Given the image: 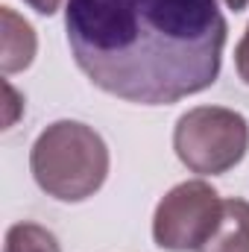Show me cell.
Here are the masks:
<instances>
[{"instance_id": "1", "label": "cell", "mask_w": 249, "mask_h": 252, "mask_svg": "<svg viewBox=\"0 0 249 252\" xmlns=\"http://www.w3.org/2000/svg\"><path fill=\"white\" fill-rule=\"evenodd\" d=\"M64 30L79 70L141 106L211 88L229 32L217 0H67Z\"/></svg>"}, {"instance_id": "2", "label": "cell", "mask_w": 249, "mask_h": 252, "mask_svg": "<svg viewBox=\"0 0 249 252\" xmlns=\"http://www.w3.org/2000/svg\"><path fill=\"white\" fill-rule=\"evenodd\" d=\"M30 170L38 188L62 202H82L109 176V147L91 126L56 121L32 144Z\"/></svg>"}, {"instance_id": "3", "label": "cell", "mask_w": 249, "mask_h": 252, "mask_svg": "<svg viewBox=\"0 0 249 252\" xmlns=\"http://www.w3.org/2000/svg\"><path fill=\"white\" fill-rule=\"evenodd\" d=\"M173 150L190 173L220 176L247 156L249 124L235 109L196 106L176 121Z\"/></svg>"}, {"instance_id": "4", "label": "cell", "mask_w": 249, "mask_h": 252, "mask_svg": "<svg viewBox=\"0 0 249 252\" xmlns=\"http://www.w3.org/2000/svg\"><path fill=\"white\" fill-rule=\"evenodd\" d=\"M223 214L220 193L202 179L182 182L164 193L153 217V238L161 250H199L217 229Z\"/></svg>"}, {"instance_id": "5", "label": "cell", "mask_w": 249, "mask_h": 252, "mask_svg": "<svg viewBox=\"0 0 249 252\" xmlns=\"http://www.w3.org/2000/svg\"><path fill=\"white\" fill-rule=\"evenodd\" d=\"M35 32L32 27L15 15L9 6L0 9V67L3 73H18L32 64L35 56Z\"/></svg>"}, {"instance_id": "6", "label": "cell", "mask_w": 249, "mask_h": 252, "mask_svg": "<svg viewBox=\"0 0 249 252\" xmlns=\"http://www.w3.org/2000/svg\"><path fill=\"white\" fill-rule=\"evenodd\" d=\"M196 252H249V202L223 199V214L214 235Z\"/></svg>"}, {"instance_id": "7", "label": "cell", "mask_w": 249, "mask_h": 252, "mask_svg": "<svg viewBox=\"0 0 249 252\" xmlns=\"http://www.w3.org/2000/svg\"><path fill=\"white\" fill-rule=\"evenodd\" d=\"M3 252H62L53 232H47L38 223H15L6 232V250Z\"/></svg>"}, {"instance_id": "8", "label": "cell", "mask_w": 249, "mask_h": 252, "mask_svg": "<svg viewBox=\"0 0 249 252\" xmlns=\"http://www.w3.org/2000/svg\"><path fill=\"white\" fill-rule=\"evenodd\" d=\"M235 64H238L241 79L249 85V27L244 32V38H241V44H238V50H235Z\"/></svg>"}, {"instance_id": "9", "label": "cell", "mask_w": 249, "mask_h": 252, "mask_svg": "<svg viewBox=\"0 0 249 252\" xmlns=\"http://www.w3.org/2000/svg\"><path fill=\"white\" fill-rule=\"evenodd\" d=\"M30 9H35L38 15H56L59 12V6H62V0H24Z\"/></svg>"}, {"instance_id": "10", "label": "cell", "mask_w": 249, "mask_h": 252, "mask_svg": "<svg viewBox=\"0 0 249 252\" xmlns=\"http://www.w3.org/2000/svg\"><path fill=\"white\" fill-rule=\"evenodd\" d=\"M249 0H226V6L232 9V12H241V9H247Z\"/></svg>"}]
</instances>
